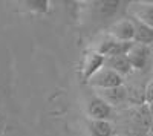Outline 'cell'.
I'll return each instance as SVG.
<instances>
[{
    "label": "cell",
    "mask_w": 153,
    "mask_h": 136,
    "mask_svg": "<svg viewBox=\"0 0 153 136\" xmlns=\"http://www.w3.org/2000/svg\"><path fill=\"white\" fill-rule=\"evenodd\" d=\"M87 83H89V86H92L95 90H100V89H112V87L124 86V78L115 70L103 66L89 78Z\"/></svg>",
    "instance_id": "6da1fadb"
},
{
    "label": "cell",
    "mask_w": 153,
    "mask_h": 136,
    "mask_svg": "<svg viewBox=\"0 0 153 136\" xmlns=\"http://www.w3.org/2000/svg\"><path fill=\"white\" fill-rule=\"evenodd\" d=\"M109 35L118 41H124V43L133 41V37H135L133 20L132 18H120L117 21H113L109 28Z\"/></svg>",
    "instance_id": "7a4b0ae2"
},
{
    "label": "cell",
    "mask_w": 153,
    "mask_h": 136,
    "mask_svg": "<svg viewBox=\"0 0 153 136\" xmlns=\"http://www.w3.org/2000/svg\"><path fill=\"white\" fill-rule=\"evenodd\" d=\"M113 113V107H110L104 100H101L100 96H92L87 101V115L91 119L95 121H109Z\"/></svg>",
    "instance_id": "3957f363"
},
{
    "label": "cell",
    "mask_w": 153,
    "mask_h": 136,
    "mask_svg": "<svg viewBox=\"0 0 153 136\" xmlns=\"http://www.w3.org/2000/svg\"><path fill=\"white\" fill-rule=\"evenodd\" d=\"M129 63L132 64L133 69H144L150 60V47L144 46V44H138V43H132L130 49L126 54Z\"/></svg>",
    "instance_id": "277c9868"
},
{
    "label": "cell",
    "mask_w": 153,
    "mask_h": 136,
    "mask_svg": "<svg viewBox=\"0 0 153 136\" xmlns=\"http://www.w3.org/2000/svg\"><path fill=\"white\" fill-rule=\"evenodd\" d=\"M104 66V57L98 54V52H89L84 60H83V66H81V72H83V78L86 81H89V78H91L94 73L97 70H100L101 67Z\"/></svg>",
    "instance_id": "5b68a950"
},
{
    "label": "cell",
    "mask_w": 153,
    "mask_h": 136,
    "mask_svg": "<svg viewBox=\"0 0 153 136\" xmlns=\"http://www.w3.org/2000/svg\"><path fill=\"white\" fill-rule=\"evenodd\" d=\"M130 14L132 18L139 20L146 24H149L150 28H153V3L150 2H138L130 5Z\"/></svg>",
    "instance_id": "8992f818"
},
{
    "label": "cell",
    "mask_w": 153,
    "mask_h": 136,
    "mask_svg": "<svg viewBox=\"0 0 153 136\" xmlns=\"http://www.w3.org/2000/svg\"><path fill=\"white\" fill-rule=\"evenodd\" d=\"M97 96H100L101 100H104L110 107H115V106H120L126 101L127 90L124 86L112 87V89H100V90H97Z\"/></svg>",
    "instance_id": "52a82bcc"
},
{
    "label": "cell",
    "mask_w": 153,
    "mask_h": 136,
    "mask_svg": "<svg viewBox=\"0 0 153 136\" xmlns=\"http://www.w3.org/2000/svg\"><path fill=\"white\" fill-rule=\"evenodd\" d=\"M104 66L115 70L117 73L124 78L126 75H129L132 72V64L129 63V60H127L126 55H115V57H104Z\"/></svg>",
    "instance_id": "ba28073f"
},
{
    "label": "cell",
    "mask_w": 153,
    "mask_h": 136,
    "mask_svg": "<svg viewBox=\"0 0 153 136\" xmlns=\"http://www.w3.org/2000/svg\"><path fill=\"white\" fill-rule=\"evenodd\" d=\"M133 20L135 24V37H133V43L138 44H144V46H152L153 44V28H150L149 24L139 21V20Z\"/></svg>",
    "instance_id": "9c48e42d"
},
{
    "label": "cell",
    "mask_w": 153,
    "mask_h": 136,
    "mask_svg": "<svg viewBox=\"0 0 153 136\" xmlns=\"http://www.w3.org/2000/svg\"><path fill=\"white\" fill-rule=\"evenodd\" d=\"M92 136H112L113 133V127L109 121H95L91 119V124H89Z\"/></svg>",
    "instance_id": "30bf717a"
},
{
    "label": "cell",
    "mask_w": 153,
    "mask_h": 136,
    "mask_svg": "<svg viewBox=\"0 0 153 136\" xmlns=\"http://www.w3.org/2000/svg\"><path fill=\"white\" fill-rule=\"evenodd\" d=\"M144 101L147 104L153 103V78L146 84V89H144Z\"/></svg>",
    "instance_id": "8fae6325"
},
{
    "label": "cell",
    "mask_w": 153,
    "mask_h": 136,
    "mask_svg": "<svg viewBox=\"0 0 153 136\" xmlns=\"http://www.w3.org/2000/svg\"><path fill=\"white\" fill-rule=\"evenodd\" d=\"M149 115H150V118L153 119V103L149 104Z\"/></svg>",
    "instance_id": "7c38bea8"
},
{
    "label": "cell",
    "mask_w": 153,
    "mask_h": 136,
    "mask_svg": "<svg viewBox=\"0 0 153 136\" xmlns=\"http://www.w3.org/2000/svg\"><path fill=\"white\" fill-rule=\"evenodd\" d=\"M2 129H3V115L0 113V133H2Z\"/></svg>",
    "instance_id": "4fadbf2b"
},
{
    "label": "cell",
    "mask_w": 153,
    "mask_h": 136,
    "mask_svg": "<svg viewBox=\"0 0 153 136\" xmlns=\"http://www.w3.org/2000/svg\"><path fill=\"white\" fill-rule=\"evenodd\" d=\"M152 70H153V67H152Z\"/></svg>",
    "instance_id": "5bb4252c"
}]
</instances>
